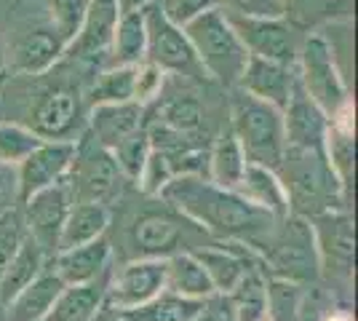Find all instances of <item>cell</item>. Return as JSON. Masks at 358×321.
Here are the masks:
<instances>
[{
	"mask_svg": "<svg viewBox=\"0 0 358 321\" xmlns=\"http://www.w3.org/2000/svg\"><path fill=\"white\" fill-rule=\"evenodd\" d=\"M148 51V24L145 11H120L110 64H142Z\"/></svg>",
	"mask_w": 358,
	"mask_h": 321,
	"instance_id": "cell-30",
	"label": "cell"
},
{
	"mask_svg": "<svg viewBox=\"0 0 358 321\" xmlns=\"http://www.w3.org/2000/svg\"><path fill=\"white\" fill-rule=\"evenodd\" d=\"M315 249H318V265L329 281L350 287L353 281V255H356V238H353V217L350 209L318 214L310 220Z\"/></svg>",
	"mask_w": 358,
	"mask_h": 321,
	"instance_id": "cell-14",
	"label": "cell"
},
{
	"mask_svg": "<svg viewBox=\"0 0 358 321\" xmlns=\"http://www.w3.org/2000/svg\"><path fill=\"white\" fill-rule=\"evenodd\" d=\"M148 107L139 102H113V105H94L86 113V134L102 148L113 150L126 137L145 129Z\"/></svg>",
	"mask_w": 358,
	"mask_h": 321,
	"instance_id": "cell-20",
	"label": "cell"
},
{
	"mask_svg": "<svg viewBox=\"0 0 358 321\" xmlns=\"http://www.w3.org/2000/svg\"><path fill=\"white\" fill-rule=\"evenodd\" d=\"M193 321H236L233 306L227 300V294H211L201 303V311Z\"/></svg>",
	"mask_w": 358,
	"mask_h": 321,
	"instance_id": "cell-41",
	"label": "cell"
},
{
	"mask_svg": "<svg viewBox=\"0 0 358 321\" xmlns=\"http://www.w3.org/2000/svg\"><path fill=\"white\" fill-rule=\"evenodd\" d=\"M136 67L139 64H110L105 70H99L86 92V105L136 102Z\"/></svg>",
	"mask_w": 358,
	"mask_h": 321,
	"instance_id": "cell-28",
	"label": "cell"
},
{
	"mask_svg": "<svg viewBox=\"0 0 358 321\" xmlns=\"http://www.w3.org/2000/svg\"><path fill=\"white\" fill-rule=\"evenodd\" d=\"M318 321H353V316L348 313V308H331L327 313H318Z\"/></svg>",
	"mask_w": 358,
	"mask_h": 321,
	"instance_id": "cell-43",
	"label": "cell"
},
{
	"mask_svg": "<svg viewBox=\"0 0 358 321\" xmlns=\"http://www.w3.org/2000/svg\"><path fill=\"white\" fill-rule=\"evenodd\" d=\"M24 238H27V228H24L19 206L11 212L0 214V276L6 271V265L14 260V255L19 252Z\"/></svg>",
	"mask_w": 358,
	"mask_h": 321,
	"instance_id": "cell-38",
	"label": "cell"
},
{
	"mask_svg": "<svg viewBox=\"0 0 358 321\" xmlns=\"http://www.w3.org/2000/svg\"><path fill=\"white\" fill-rule=\"evenodd\" d=\"M75 155V139H43L19 166H16V185H19V204L30 199L32 193L45 190L51 185L64 183Z\"/></svg>",
	"mask_w": 358,
	"mask_h": 321,
	"instance_id": "cell-17",
	"label": "cell"
},
{
	"mask_svg": "<svg viewBox=\"0 0 358 321\" xmlns=\"http://www.w3.org/2000/svg\"><path fill=\"white\" fill-rule=\"evenodd\" d=\"M45 265H48V257L43 255V249L27 236L14 255V260L6 265V271L0 276V308L6 306L16 292L24 290L32 278H38V273Z\"/></svg>",
	"mask_w": 358,
	"mask_h": 321,
	"instance_id": "cell-29",
	"label": "cell"
},
{
	"mask_svg": "<svg viewBox=\"0 0 358 321\" xmlns=\"http://www.w3.org/2000/svg\"><path fill=\"white\" fill-rule=\"evenodd\" d=\"M294 86H297V67L281 64V62L259 59V57H249L236 89L246 92L249 97L259 99V102H268V105L284 110L286 102L292 99Z\"/></svg>",
	"mask_w": 358,
	"mask_h": 321,
	"instance_id": "cell-19",
	"label": "cell"
},
{
	"mask_svg": "<svg viewBox=\"0 0 358 321\" xmlns=\"http://www.w3.org/2000/svg\"><path fill=\"white\" fill-rule=\"evenodd\" d=\"M91 321H123V319H120L118 311H113V308L105 303V306L99 308V313H96V316H94Z\"/></svg>",
	"mask_w": 358,
	"mask_h": 321,
	"instance_id": "cell-44",
	"label": "cell"
},
{
	"mask_svg": "<svg viewBox=\"0 0 358 321\" xmlns=\"http://www.w3.org/2000/svg\"><path fill=\"white\" fill-rule=\"evenodd\" d=\"M220 8L238 16H284V0H220Z\"/></svg>",
	"mask_w": 358,
	"mask_h": 321,
	"instance_id": "cell-40",
	"label": "cell"
},
{
	"mask_svg": "<svg viewBox=\"0 0 358 321\" xmlns=\"http://www.w3.org/2000/svg\"><path fill=\"white\" fill-rule=\"evenodd\" d=\"M246 169V158L241 150L238 139L230 131V126H224L214 134L209 145V164H206V180L220 185L224 190H236Z\"/></svg>",
	"mask_w": 358,
	"mask_h": 321,
	"instance_id": "cell-24",
	"label": "cell"
},
{
	"mask_svg": "<svg viewBox=\"0 0 358 321\" xmlns=\"http://www.w3.org/2000/svg\"><path fill=\"white\" fill-rule=\"evenodd\" d=\"M236 193L243 201H249L252 206H257L259 212L270 214L275 220L289 214V199H286L284 183H281L278 171H273V169L246 164Z\"/></svg>",
	"mask_w": 358,
	"mask_h": 321,
	"instance_id": "cell-23",
	"label": "cell"
},
{
	"mask_svg": "<svg viewBox=\"0 0 358 321\" xmlns=\"http://www.w3.org/2000/svg\"><path fill=\"white\" fill-rule=\"evenodd\" d=\"M64 185L73 204H105L113 209L129 183L123 180L113 153L83 131L75 139V155Z\"/></svg>",
	"mask_w": 358,
	"mask_h": 321,
	"instance_id": "cell-8",
	"label": "cell"
},
{
	"mask_svg": "<svg viewBox=\"0 0 358 321\" xmlns=\"http://www.w3.org/2000/svg\"><path fill=\"white\" fill-rule=\"evenodd\" d=\"M158 6H161V11H164L174 24L185 27L190 19L201 16L203 11H209V8H217L220 0H158Z\"/></svg>",
	"mask_w": 358,
	"mask_h": 321,
	"instance_id": "cell-39",
	"label": "cell"
},
{
	"mask_svg": "<svg viewBox=\"0 0 358 321\" xmlns=\"http://www.w3.org/2000/svg\"><path fill=\"white\" fill-rule=\"evenodd\" d=\"M0 321H3V308H0Z\"/></svg>",
	"mask_w": 358,
	"mask_h": 321,
	"instance_id": "cell-46",
	"label": "cell"
},
{
	"mask_svg": "<svg viewBox=\"0 0 358 321\" xmlns=\"http://www.w3.org/2000/svg\"><path fill=\"white\" fill-rule=\"evenodd\" d=\"M110 153H113V158H115V164H118L123 180H126L129 185H134L136 177H139V171H142L145 164H148L150 153H152V142H150L148 129L134 131L131 137H126L120 145H115Z\"/></svg>",
	"mask_w": 358,
	"mask_h": 321,
	"instance_id": "cell-34",
	"label": "cell"
},
{
	"mask_svg": "<svg viewBox=\"0 0 358 321\" xmlns=\"http://www.w3.org/2000/svg\"><path fill=\"white\" fill-rule=\"evenodd\" d=\"M86 94L64 83H48L35 92L27 118L19 123L41 139H78L86 129Z\"/></svg>",
	"mask_w": 358,
	"mask_h": 321,
	"instance_id": "cell-9",
	"label": "cell"
},
{
	"mask_svg": "<svg viewBox=\"0 0 358 321\" xmlns=\"http://www.w3.org/2000/svg\"><path fill=\"white\" fill-rule=\"evenodd\" d=\"M107 278H110V273L96 278V281H91V284L64 287L43 321H91L99 313V308L105 306Z\"/></svg>",
	"mask_w": 358,
	"mask_h": 321,
	"instance_id": "cell-25",
	"label": "cell"
},
{
	"mask_svg": "<svg viewBox=\"0 0 358 321\" xmlns=\"http://www.w3.org/2000/svg\"><path fill=\"white\" fill-rule=\"evenodd\" d=\"M62 290H64L62 278L51 271V265H45L38 278H32L24 290L16 292L3 306V321H43Z\"/></svg>",
	"mask_w": 358,
	"mask_h": 321,
	"instance_id": "cell-22",
	"label": "cell"
},
{
	"mask_svg": "<svg viewBox=\"0 0 358 321\" xmlns=\"http://www.w3.org/2000/svg\"><path fill=\"white\" fill-rule=\"evenodd\" d=\"M174 180V171L169 166V158H166L161 150H155L152 148V153H150L148 164L145 169L139 171V177H136L134 187L142 193V196H150V199H158L161 193L166 190V185Z\"/></svg>",
	"mask_w": 358,
	"mask_h": 321,
	"instance_id": "cell-37",
	"label": "cell"
},
{
	"mask_svg": "<svg viewBox=\"0 0 358 321\" xmlns=\"http://www.w3.org/2000/svg\"><path fill=\"white\" fill-rule=\"evenodd\" d=\"M70 206H73V199H70V190L64 183L38 190L30 199L19 204L27 236L43 249L48 260L59 252V238L64 222H67V214H70Z\"/></svg>",
	"mask_w": 358,
	"mask_h": 321,
	"instance_id": "cell-15",
	"label": "cell"
},
{
	"mask_svg": "<svg viewBox=\"0 0 358 321\" xmlns=\"http://www.w3.org/2000/svg\"><path fill=\"white\" fill-rule=\"evenodd\" d=\"M236 35L241 38L249 57L281 62L297 67V54L305 32L294 27L286 16H238L227 14Z\"/></svg>",
	"mask_w": 358,
	"mask_h": 321,
	"instance_id": "cell-12",
	"label": "cell"
},
{
	"mask_svg": "<svg viewBox=\"0 0 358 321\" xmlns=\"http://www.w3.org/2000/svg\"><path fill=\"white\" fill-rule=\"evenodd\" d=\"M182 30L193 46L203 76L227 92L236 89L243 76V67L249 62V51L243 48L222 8L217 6V8L203 11L201 16L190 19Z\"/></svg>",
	"mask_w": 358,
	"mask_h": 321,
	"instance_id": "cell-5",
	"label": "cell"
},
{
	"mask_svg": "<svg viewBox=\"0 0 358 321\" xmlns=\"http://www.w3.org/2000/svg\"><path fill=\"white\" fill-rule=\"evenodd\" d=\"M166 290V260H126L107 278L105 303L113 311H129L150 303Z\"/></svg>",
	"mask_w": 358,
	"mask_h": 321,
	"instance_id": "cell-16",
	"label": "cell"
},
{
	"mask_svg": "<svg viewBox=\"0 0 358 321\" xmlns=\"http://www.w3.org/2000/svg\"><path fill=\"white\" fill-rule=\"evenodd\" d=\"M41 142L43 139L27 126L16 121H0V164L16 169Z\"/></svg>",
	"mask_w": 358,
	"mask_h": 321,
	"instance_id": "cell-33",
	"label": "cell"
},
{
	"mask_svg": "<svg viewBox=\"0 0 358 321\" xmlns=\"http://www.w3.org/2000/svg\"><path fill=\"white\" fill-rule=\"evenodd\" d=\"M142 11H145V24H148L145 62H150L152 67H158L164 76L185 78V80H193V83L209 80V78L203 76L198 59H195V51L190 46L185 30L179 24H174L161 11L158 0H152Z\"/></svg>",
	"mask_w": 358,
	"mask_h": 321,
	"instance_id": "cell-10",
	"label": "cell"
},
{
	"mask_svg": "<svg viewBox=\"0 0 358 321\" xmlns=\"http://www.w3.org/2000/svg\"><path fill=\"white\" fill-rule=\"evenodd\" d=\"M113 260H115L113 257V241L107 236H102V238L89 241V244L62 249L48 260V265L62 278L64 287H78V284H91V281L110 273Z\"/></svg>",
	"mask_w": 358,
	"mask_h": 321,
	"instance_id": "cell-18",
	"label": "cell"
},
{
	"mask_svg": "<svg viewBox=\"0 0 358 321\" xmlns=\"http://www.w3.org/2000/svg\"><path fill=\"white\" fill-rule=\"evenodd\" d=\"M166 292L179 294L185 300H206L217 294L193 252H177L166 257Z\"/></svg>",
	"mask_w": 358,
	"mask_h": 321,
	"instance_id": "cell-26",
	"label": "cell"
},
{
	"mask_svg": "<svg viewBox=\"0 0 358 321\" xmlns=\"http://www.w3.org/2000/svg\"><path fill=\"white\" fill-rule=\"evenodd\" d=\"M281 113H284L286 148H324L329 118L327 113L302 92L299 80L292 92V99L286 102Z\"/></svg>",
	"mask_w": 358,
	"mask_h": 321,
	"instance_id": "cell-21",
	"label": "cell"
},
{
	"mask_svg": "<svg viewBox=\"0 0 358 321\" xmlns=\"http://www.w3.org/2000/svg\"><path fill=\"white\" fill-rule=\"evenodd\" d=\"M91 0H41L48 22L57 27L64 43H70L75 35H78V27L86 16V8H89Z\"/></svg>",
	"mask_w": 358,
	"mask_h": 321,
	"instance_id": "cell-36",
	"label": "cell"
},
{
	"mask_svg": "<svg viewBox=\"0 0 358 321\" xmlns=\"http://www.w3.org/2000/svg\"><path fill=\"white\" fill-rule=\"evenodd\" d=\"M64 48H67L64 38L48 19L45 22H24L22 27L8 32L6 64L14 76H45L62 62Z\"/></svg>",
	"mask_w": 358,
	"mask_h": 321,
	"instance_id": "cell-13",
	"label": "cell"
},
{
	"mask_svg": "<svg viewBox=\"0 0 358 321\" xmlns=\"http://www.w3.org/2000/svg\"><path fill=\"white\" fill-rule=\"evenodd\" d=\"M308 287L294 284V281H284L268 276V319L270 321H294L305 300Z\"/></svg>",
	"mask_w": 358,
	"mask_h": 321,
	"instance_id": "cell-32",
	"label": "cell"
},
{
	"mask_svg": "<svg viewBox=\"0 0 358 321\" xmlns=\"http://www.w3.org/2000/svg\"><path fill=\"white\" fill-rule=\"evenodd\" d=\"M118 3H120V11H142L152 0H118Z\"/></svg>",
	"mask_w": 358,
	"mask_h": 321,
	"instance_id": "cell-45",
	"label": "cell"
},
{
	"mask_svg": "<svg viewBox=\"0 0 358 321\" xmlns=\"http://www.w3.org/2000/svg\"><path fill=\"white\" fill-rule=\"evenodd\" d=\"M203 300H185L171 292H161L150 303L129 311H118L123 321H193Z\"/></svg>",
	"mask_w": 358,
	"mask_h": 321,
	"instance_id": "cell-31",
	"label": "cell"
},
{
	"mask_svg": "<svg viewBox=\"0 0 358 321\" xmlns=\"http://www.w3.org/2000/svg\"><path fill=\"white\" fill-rule=\"evenodd\" d=\"M275 171L284 183L289 214L313 220L318 214L350 209V193L329 166L324 148H286Z\"/></svg>",
	"mask_w": 358,
	"mask_h": 321,
	"instance_id": "cell-3",
	"label": "cell"
},
{
	"mask_svg": "<svg viewBox=\"0 0 358 321\" xmlns=\"http://www.w3.org/2000/svg\"><path fill=\"white\" fill-rule=\"evenodd\" d=\"M337 0H284V16L302 32L334 22Z\"/></svg>",
	"mask_w": 358,
	"mask_h": 321,
	"instance_id": "cell-35",
	"label": "cell"
},
{
	"mask_svg": "<svg viewBox=\"0 0 358 321\" xmlns=\"http://www.w3.org/2000/svg\"><path fill=\"white\" fill-rule=\"evenodd\" d=\"M227 97V126L238 139L246 164L275 171L286 153L284 113L241 89H230Z\"/></svg>",
	"mask_w": 358,
	"mask_h": 321,
	"instance_id": "cell-4",
	"label": "cell"
},
{
	"mask_svg": "<svg viewBox=\"0 0 358 321\" xmlns=\"http://www.w3.org/2000/svg\"><path fill=\"white\" fill-rule=\"evenodd\" d=\"M161 199L193 220L214 241H238L252 249L262 244L278 222L241 199L236 190H224L206 177H174Z\"/></svg>",
	"mask_w": 358,
	"mask_h": 321,
	"instance_id": "cell-1",
	"label": "cell"
},
{
	"mask_svg": "<svg viewBox=\"0 0 358 321\" xmlns=\"http://www.w3.org/2000/svg\"><path fill=\"white\" fill-rule=\"evenodd\" d=\"M148 204H136L126 214L123 233H120V252L113 257L126 260H166L177 252H195L201 249L206 233L174 209L169 201L150 199Z\"/></svg>",
	"mask_w": 358,
	"mask_h": 321,
	"instance_id": "cell-2",
	"label": "cell"
},
{
	"mask_svg": "<svg viewBox=\"0 0 358 321\" xmlns=\"http://www.w3.org/2000/svg\"><path fill=\"white\" fill-rule=\"evenodd\" d=\"M345 78L348 76L329 46L327 35L321 30L305 32L297 54V80L302 92L327 113L329 121L353 113V99Z\"/></svg>",
	"mask_w": 358,
	"mask_h": 321,
	"instance_id": "cell-7",
	"label": "cell"
},
{
	"mask_svg": "<svg viewBox=\"0 0 358 321\" xmlns=\"http://www.w3.org/2000/svg\"><path fill=\"white\" fill-rule=\"evenodd\" d=\"M120 16L118 0H91L86 16L78 27V35L67 43L62 62H70L78 70L96 76L99 70L110 67L113 54V35Z\"/></svg>",
	"mask_w": 358,
	"mask_h": 321,
	"instance_id": "cell-11",
	"label": "cell"
},
{
	"mask_svg": "<svg viewBox=\"0 0 358 321\" xmlns=\"http://www.w3.org/2000/svg\"><path fill=\"white\" fill-rule=\"evenodd\" d=\"M19 206V185H16V169L0 164V214L11 212Z\"/></svg>",
	"mask_w": 358,
	"mask_h": 321,
	"instance_id": "cell-42",
	"label": "cell"
},
{
	"mask_svg": "<svg viewBox=\"0 0 358 321\" xmlns=\"http://www.w3.org/2000/svg\"><path fill=\"white\" fill-rule=\"evenodd\" d=\"M110 222H113V209L105 204H73L70 214H67V222H64V230H62L59 252L107 236Z\"/></svg>",
	"mask_w": 358,
	"mask_h": 321,
	"instance_id": "cell-27",
	"label": "cell"
},
{
	"mask_svg": "<svg viewBox=\"0 0 358 321\" xmlns=\"http://www.w3.org/2000/svg\"><path fill=\"white\" fill-rule=\"evenodd\" d=\"M254 252L259 255L268 276L294 281L302 287H310L321 278L313 228H310V220L305 217H297V214L281 217L268 233V238Z\"/></svg>",
	"mask_w": 358,
	"mask_h": 321,
	"instance_id": "cell-6",
	"label": "cell"
}]
</instances>
